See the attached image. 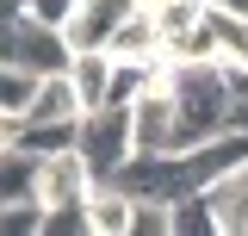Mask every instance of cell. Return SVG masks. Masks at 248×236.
I'll return each instance as SVG.
<instances>
[{
  "label": "cell",
  "instance_id": "cell-1",
  "mask_svg": "<svg viewBox=\"0 0 248 236\" xmlns=\"http://www.w3.org/2000/svg\"><path fill=\"white\" fill-rule=\"evenodd\" d=\"M81 155H87L93 180H112L137 155V106L130 100H106V106H93L87 118H81Z\"/></svg>",
  "mask_w": 248,
  "mask_h": 236
},
{
  "label": "cell",
  "instance_id": "cell-10",
  "mask_svg": "<svg viewBox=\"0 0 248 236\" xmlns=\"http://www.w3.org/2000/svg\"><path fill=\"white\" fill-rule=\"evenodd\" d=\"M0 6H6V13H13V6H25L31 19H44V25H68L81 0H0Z\"/></svg>",
  "mask_w": 248,
  "mask_h": 236
},
{
  "label": "cell",
  "instance_id": "cell-5",
  "mask_svg": "<svg viewBox=\"0 0 248 236\" xmlns=\"http://www.w3.org/2000/svg\"><path fill=\"white\" fill-rule=\"evenodd\" d=\"M106 50H112L118 62H161V56H168V37H161V25H155V13L137 6V13L112 31V44H106Z\"/></svg>",
  "mask_w": 248,
  "mask_h": 236
},
{
  "label": "cell",
  "instance_id": "cell-6",
  "mask_svg": "<svg viewBox=\"0 0 248 236\" xmlns=\"http://www.w3.org/2000/svg\"><path fill=\"white\" fill-rule=\"evenodd\" d=\"M205 193H211V205H217V230L242 236L248 230V162L236 168V174H223L217 186H205Z\"/></svg>",
  "mask_w": 248,
  "mask_h": 236
},
{
  "label": "cell",
  "instance_id": "cell-9",
  "mask_svg": "<svg viewBox=\"0 0 248 236\" xmlns=\"http://www.w3.org/2000/svg\"><path fill=\"white\" fill-rule=\"evenodd\" d=\"M192 230H217L211 193H186V199H174V236H192Z\"/></svg>",
  "mask_w": 248,
  "mask_h": 236
},
{
  "label": "cell",
  "instance_id": "cell-8",
  "mask_svg": "<svg viewBox=\"0 0 248 236\" xmlns=\"http://www.w3.org/2000/svg\"><path fill=\"white\" fill-rule=\"evenodd\" d=\"M44 87V75L37 68H19V62H0V118H25L31 100Z\"/></svg>",
  "mask_w": 248,
  "mask_h": 236
},
{
  "label": "cell",
  "instance_id": "cell-7",
  "mask_svg": "<svg viewBox=\"0 0 248 236\" xmlns=\"http://www.w3.org/2000/svg\"><path fill=\"white\" fill-rule=\"evenodd\" d=\"M37 162L31 149H0V205L6 199H37Z\"/></svg>",
  "mask_w": 248,
  "mask_h": 236
},
{
  "label": "cell",
  "instance_id": "cell-2",
  "mask_svg": "<svg viewBox=\"0 0 248 236\" xmlns=\"http://www.w3.org/2000/svg\"><path fill=\"white\" fill-rule=\"evenodd\" d=\"M0 62H19V68H37V75H62L75 62V44H68L62 25H44L25 6H13L6 31H0Z\"/></svg>",
  "mask_w": 248,
  "mask_h": 236
},
{
  "label": "cell",
  "instance_id": "cell-4",
  "mask_svg": "<svg viewBox=\"0 0 248 236\" xmlns=\"http://www.w3.org/2000/svg\"><path fill=\"white\" fill-rule=\"evenodd\" d=\"M93 236H137V193H124L118 180H99L87 199Z\"/></svg>",
  "mask_w": 248,
  "mask_h": 236
},
{
  "label": "cell",
  "instance_id": "cell-3",
  "mask_svg": "<svg viewBox=\"0 0 248 236\" xmlns=\"http://www.w3.org/2000/svg\"><path fill=\"white\" fill-rule=\"evenodd\" d=\"M130 13H137V0H81V6H75V19H68L62 31H68V44H75V50H106V44H112V31H118Z\"/></svg>",
  "mask_w": 248,
  "mask_h": 236
}]
</instances>
